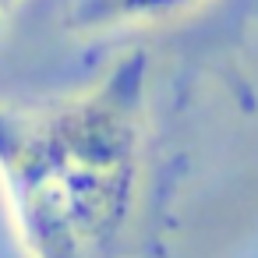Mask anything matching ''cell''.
<instances>
[{
	"mask_svg": "<svg viewBox=\"0 0 258 258\" xmlns=\"http://www.w3.org/2000/svg\"><path fill=\"white\" fill-rule=\"evenodd\" d=\"M149 57L68 99L0 106V195L29 258H124L145 180Z\"/></svg>",
	"mask_w": 258,
	"mask_h": 258,
	"instance_id": "1",
	"label": "cell"
},
{
	"mask_svg": "<svg viewBox=\"0 0 258 258\" xmlns=\"http://www.w3.org/2000/svg\"><path fill=\"white\" fill-rule=\"evenodd\" d=\"M202 0H71L68 22L75 32H120L138 25H156L166 18H177Z\"/></svg>",
	"mask_w": 258,
	"mask_h": 258,
	"instance_id": "2",
	"label": "cell"
},
{
	"mask_svg": "<svg viewBox=\"0 0 258 258\" xmlns=\"http://www.w3.org/2000/svg\"><path fill=\"white\" fill-rule=\"evenodd\" d=\"M18 8V0H0V22H4V15H11Z\"/></svg>",
	"mask_w": 258,
	"mask_h": 258,
	"instance_id": "3",
	"label": "cell"
}]
</instances>
